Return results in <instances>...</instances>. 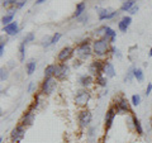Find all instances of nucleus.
I'll return each mask as SVG.
<instances>
[{
  "instance_id": "f257e3e1",
  "label": "nucleus",
  "mask_w": 152,
  "mask_h": 143,
  "mask_svg": "<svg viewBox=\"0 0 152 143\" xmlns=\"http://www.w3.org/2000/svg\"><path fill=\"white\" fill-rule=\"evenodd\" d=\"M70 69L66 63L61 62L58 65H55V75L53 76L57 78V80H65V78L69 76Z\"/></svg>"
},
{
  "instance_id": "f03ea898",
  "label": "nucleus",
  "mask_w": 152,
  "mask_h": 143,
  "mask_svg": "<svg viewBox=\"0 0 152 143\" xmlns=\"http://www.w3.org/2000/svg\"><path fill=\"white\" fill-rule=\"evenodd\" d=\"M56 80H55L53 77H47L45 81H43L42 86H41V90H42V94L45 95H51L52 92L55 91V89H56Z\"/></svg>"
},
{
  "instance_id": "7ed1b4c3",
  "label": "nucleus",
  "mask_w": 152,
  "mask_h": 143,
  "mask_svg": "<svg viewBox=\"0 0 152 143\" xmlns=\"http://www.w3.org/2000/svg\"><path fill=\"white\" fill-rule=\"evenodd\" d=\"M108 48H109V45H108L107 38H101L94 42V52L99 56H103V55L107 53Z\"/></svg>"
},
{
  "instance_id": "20e7f679",
  "label": "nucleus",
  "mask_w": 152,
  "mask_h": 143,
  "mask_svg": "<svg viewBox=\"0 0 152 143\" xmlns=\"http://www.w3.org/2000/svg\"><path fill=\"white\" fill-rule=\"evenodd\" d=\"M89 100H90V92L87 91V90H80V91L76 94L75 103L77 104L79 106H84V105H86Z\"/></svg>"
},
{
  "instance_id": "39448f33",
  "label": "nucleus",
  "mask_w": 152,
  "mask_h": 143,
  "mask_svg": "<svg viewBox=\"0 0 152 143\" xmlns=\"http://www.w3.org/2000/svg\"><path fill=\"white\" fill-rule=\"evenodd\" d=\"M90 52H91V48H90L89 42H83L77 48H76V53L80 58H86L90 56Z\"/></svg>"
},
{
  "instance_id": "423d86ee",
  "label": "nucleus",
  "mask_w": 152,
  "mask_h": 143,
  "mask_svg": "<svg viewBox=\"0 0 152 143\" xmlns=\"http://www.w3.org/2000/svg\"><path fill=\"white\" fill-rule=\"evenodd\" d=\"M91 122V113L89 110H83V112L79 114V123L81 127H86L89 125V123Z\"/></svg>"
},
{
  "instance_id": "0eeeda50",
  "label": "nucleus",
  "mask_w": 152,
  "mask_h": 143,
  "mask_svg": "<svg viewBox=\"0 0 152 143\" xmlns=\"http://www.w3.org/2000/svg\"><path fill=\"white\" fill-rule=\"evenodd\" d=\"M11 138H13L14 142H20L23 138H24V128L23 125H18L13 129L11 132Z\"/></svg>"
},
{
  "instance_id": "6e6552de",
  "label": "nucleus",
  "mask_w": 152,
  "mask_h": 143,
  "mask_svg": "<svg viewBox=\"0 0 152 143\" xmlns=\"http://www.w3.org/2000/svg\"><path fill=\"white\" fill-rule=\"evenodd\" d=\"M103 70H104V65L100 62V61H94V62L89 66L90 74H91V75H96V76H99V75H100V72H103Z\"/></svg>"
},
{
  "instance_id": "1a4fd4ad",
  "label": "nucleus",
  "mask_w": 152,
  "mask_h": 143,
  "mask_svg": "<svg viewBox=\"0 0 152 143\" xmlns=\"http://www.w3.org/2000/svg\"><path fill=\"white\" fill-rule=\"evenodd\" d=\"M72 53H74V49L71 47H65L61 49V52L58 53V61H61V62H65L67 61L70 57L72 56Z\"/></svg>"
},
{
  "instance_id": "9d476101",
  "label": "nucleus",
  "mask_w": 152,
  "mask_h": 143,
  "mask_svg": "<svg viewBox=\"0 0 152 143\" xmlns=\"http://www.w3.org/2000/svg\"><path fill=\"white\" fill-rule=\"evenodd\" d=\"M18 31H19V28H18V23H17V22H11L10 24H8V25H5V27H4V32L7 34H9V36H14V34H17V33H18Z\"/></svg>"
},
{
  "instance_id": "9b49d317",
  "label": "nucleus",
  "mask_w": 152,
  "mask_h": 143,
  "mask_svg": "<svg viewBox=\"0 0 152 143\" xmlns=\"http://www.w3.org/2000/svg\"><path fill=\"white\" fill-rule=\"evenodd\" d=\"M114 116H115V110H114L113 108H110V109L108 110L107 115H105V128H107V129H109V128L112 127Z\"/></svg>"
},
{
  "instance_id": "f8f14e48",
  "label": "nucleus",
  "mask_w": 152,
  "mask_h": 143,
  "mask_svg": "<svg viewBox=\"0 0 152 143\" xmlns=\"http://www.w3.org/2000/svg\"><path fill=\"white\" fill-rule=\"evenodd\" d=\"M105 77H114L115 75V71H114V66L112 65L110 62H107L104 63V70H103Z\"/></svg>"
},
{
  "instance_id": "ddd939ff",
  "label": "nucleus",
  "mask_w": 152,
  "mask_h": 143,
  "mask_svg": "<svg viewBox=\"0 0 152 143\" xmlns=\"http://www.w3.org/2000/svg\"><path fill=\"white\" fill-rule=\"evenodd\" d=\"M33 120H34V114L33 113H25V115L23 116L22 119V125L23 127H29V125L33 124Z\"/></svg>"
},
{
  "instance_id": "4468645a",
  "label": "nucleus",
  "mask_w": 152,
  "mask_h": 143,
  "mask_svg": "<svg viewBox=\"0 0 152 143\" xmlns=\"http://www.w3.org/2000/svg\"><path fill=\"white\" fill-rule=\"evenodd\" d=\"M131 22H132V18H131V17H124V18L122 19L121 22H119V24H118L119 29H121L122 32H127L128 27L131 25Z\"/></svg>"
},
{
  "instance_id": "2eb2a0df",
  "label": "nucleus",
  "mask_w": 152,
  "mask_h": 143,
  "mask_svg": "<svg viewBox=\"0 0 152 143\" xmlns=\"http://www.w3.org/2000/svg\"><path fill=\"white\" fill-rule=\"evenodd\" d=\"M134 4H136V0H125L123 4H122L121 9L123 11H129L134 7Z\"/></svg>"
},
{
  "instance_id": "dca6fc26",
  "label": "nucleus",
  "mask_w": 152,
  "mask_h": 143,
  "mask_svg": "<svg viewBox=\"0 0 152 143\" xmlns=\"http://www.w3.org/2000/svg\"><path fill=\"white\" fill-rule=\"evenodd\" d=\"M117 110L118 112H128L129 110V105H128V101L127 100H121L118 103V106H117Z\"/></svg>"
},
{
  "instance_id": "f3484780",
  "label": "nucleus",
  "mask_w": 152,
  "mask_h": 143,
  "mask_svg": "<svg viewBox=\"0 0 152 143\" xmlns=\"http://www.w3.org/2000/svg\"><path fill=\"white\" fill-rule=\"evenodd\" d=\"M104 31H105V38L108 39V37H110V41L114 42V39H115V32H114L112 28H109V27H105Z\"/></svg>"
},
{
  "instance_id": "a211bd4d",
  "label": "nucleus",
  "mask_w": 152,
  "mask_h": 143,
  "mask_svg": "<svg viewBox=\"0 0 152 143\" xmlns=\"http://www.w3.org/2000/svg\"><path fill=\"white\" fill-rule=\"evenodd\" d=\"M85 7H86V5H85V3H80V4H77V5H76L75 17H77V18H79V17H80L81 14L84 13V10H85Z\"/></svg>"
},
{
  "instance_id": "6ab92c4d",
  "label": "nucleus",
  "mask_w": 152,
  "mask_h": 143,
  "mask_svg": "<svg viewBox=\"0 0 152 143\" xmlns=\"http://www.w3.org/2000/svg\"><path fill=\"white\" fill-rule=\"evenodd\" d=\"M110 9H101L99 11V19L100 20H104V19H109V15H110Z\"/></svg>"
},
{
  "instance_id": "aec40b11",
  "label": "nucleus",
  "mask_w": 152,
  "mask_h": 143,
  "mask_svg": "<svg viewBox=\"0 0 152 143\" xmlns=\"http://www.w3.org/2000/svg\"><path fill=\"white\" fill-rule=\"evenodd\" d=\"M80 84H81V85H83V86H89V85H91V84H93V78L91 77H90V76H86V75H85V76H81V78H80Z\"/></svg>"
},
{
  "instance_id": "412c9836",
  "label": "nucleus",
  "mask_w": 152,
  "mask_h": 143,
  "mask_svg": "<svg viewBox=\"0 0 152 143\" xmlns=\"http://www.w3.org/2000/svg\"><path fill=\"white\" fill-rule=\"evenodd\" d=\"M52 75H55V65H49V66L46 67V70H45L46 78H47V77H52Z\"/></svg>"
},
{
  "instance_id": "4be33fe9",
  "label": "nucleus",
  "mask_w": 152,
  "mask_h": 143,
  "mask_svg": "<svg viewBox=\"0 0 152 143\" xmlns=\"http://www.w3.org/2000/svg\"><path fill=\"white\" fill-rule=\"evenodd\" d=\"M34 71H36V61H31L27 63V74L32 75Z\"/></svg>"
},
{
  "instance_id": "5701e85b",
  "label": "nucleus",
  "mask_w": 152,
  "mask_h": 143,
  "mask_svg": "<svg viewBox=\"0 0 152 143\" xmlns=\"http://www.w3.org/2000/svg\"><path fill=\"white\" fill-rule=\"evenodd\" d=\"M1 22H3V24H4V25L10 24V23L13 22V13H11V14H9V15H5L4 18L1 19Z\"/></svg>"
},
{
  "instance_id": "b1692460",
  "label": "nucleus",
  "mask_w": 152,
  "mask_h": 143,
  "mask_svg": "<svg viewBox=\"0 0 152 143\" xmlns=\"http://www.w3.org/2000/svg\"><path fill=\"white\" fill-rule=\"evenodd\" d=\"M133 123H134V127H136L137 132H138L139 134H142L143 133V129H142V125H141V123H139V120L137 118H133Z\"/></svg>"
},
{
  "instance_id": "393cba45",
  "label": "nucleus",
  "mask_w": 152,
  "mask_h": 143,
  "mask_svg": "<svg viewBox=\"0 0 152 143\" xmlns=\"http://www.w3.org/2000/svg\"><path fill=\"white\" fill-rule=\"evenodd\" d=\"M134 77H136L138 81H142L143 80V71H142L141 69L134 70Z\"/></svg>"
},
{
  "instance_id": "a878e982",
  "label": "nucleus",
  "mask_w": 152,
  "mask_h": 143,
  "mask_svg": "<svg viewBox=\"0 0 152 143\" xmlns=\"http://www.w3.org/2000/svg\"><path fill=\"white\" fill-rule=\"evenodd\" d=\"M25 43L23 42L22 45L19 46V52H20V61H24V56H25Z\"/></svg>"
},
{
  "instance_id": "bb28decb",
  "label": "nucleus",
  "mask_w": 152,
  "mask_h": 143,
  "mask_svg": "<svg viewBox=\"0 0 152 143\" xmlns=\"http://www.w3.org/2000/svg\"><path fill=\"white\" fill-rule=\"evenodd\" d=\"M134 76V70L133 69H131L129 70V72L127 74V76H125L124 78V82H131V80H132V77Z\"/></svg>"
},
{
  "instance_id": "cd10ccee",
  "label": "nucleus",
  "mask_w": 152,
  "mask_h": 143,
  "mask_svg": "<svg viewBox=\"0 0 152 143\" xmlns=\"http://www.w3.org/2000/svg\"><path fill=\"white\" fill-rule=\"evenodd\" d=\"M132 103H133V105H139V103H141V96L139 95H133L132 96Z\"/></svg>"
},
{
  "instance_id": "c85d7f7f",
  "label": "nucleus",
  "mask_w": 152,
  "mask_h": 143,
  "mask_svg": "<svg viewBox=\"0 0 152 143\" xmlns=\"http://www.w3.org/2000/svg\"><path fill=\"white\" fill-rule=\"evenodd\" d=\"M96 80H98V84L99 85H101V86H105V82H107V81H105V78L101 76V75H99V76H96Z\"/></svg>"
},
{
  "instance_id": "c756f323",
  "label": "nucleus",
  "mask_w": 152,
  "mask_h": 143,
  "mask_svg": "<svg viewBox=\"0 0 152 143\" xmlns=\"http://www.w3.org/2000/svg\"><path fill=\"white\" fill-rule=\"evenodd\" d=\"M34 39V34L33 33H29L27 37L24 38V43H28V42H32V41Z\"/></svg>"
},
{
  "instance_id": "7c9ffc66",
  "label": "nucleus",
  "mask_w": 152,
  "mask_h": 143,
  "mask_svg": "<svg viewBox=\"0 0 152 143\" xmlns=\"http://www.w3.org/2000/svg\"><path fill=\"white\" fill-rule=\"evenodd\" d=\"M52 43V38H49V37H46L45 39H43V42H42V45L43 46H46V47H47V46H49Z\"/></svg>"
},
{
  "instance_id": "2f4dec72",
  "label": "nucleus",
  "mask_w": 152,
  "mask_h": 143,
  "mask_svg": "<svg viewBox=\"0 0 152 143\" xmlns=\"http://www.w3.org/2000/svg\"><path fill=\"white\" fill-rule=\"evenodd\" d=\"M61 38V34L60 33H56L55 34L53 37H52V45H53V43H56V42H58V39Z\"/></svg>"
},
{
  "instance_id": "473e14b6",
  "label": "nucleus",
  "mask_w": 152,
  "mask_h": 143,
  "mask_svg": "<svg viewBox=\"0 0 152 143\" xmlns=\"http://www.w3.org/2000/svg\"><path fill=\"white\" fill-rule=\"evenodd\" d=\"M7 77H8V72H7V70L1 69V81H4Z\"/></svg>"
},
{
  "instance_id": "72a5a7b5",
  "label": "nucleus",
  "mask_w": 152,
  "mask_h": 143,
  "mask_svg": "<svg viewBox=\"0 0 152 143\" xmlns=\"http://www.w3.org/2000/svg\"><path fill=\"white\" fill-rule=\"evenodd\" d=\"M4 55V42H1V45H0V56H3Z\"/></svg>"
},
{
  "instance_id": "f704fd0d",
  "label": "nucleus",
  "mask_w": 152,
  "mask_h": 143,
  "mask_svg": "<svg viewBox=\"0 0 152 143\" xmlns=\"http://www.w3.org/2000/svg\"><path fill=\"white\" fill-rule=\"evenodd\" d=\"M151 90H152V85H151V84H148V86H147V90H146V95H150Z\"/></svg>"
},
{
  "instance_id": "c9c22d12",
  "label": "nucleus",
  "mask_w": 152,
  "mask_h": 143,
  "mask_svg": "<svg viewBox=\"0 0 152 143\" xmlns=\"http://www.w3.org/2000/svg\"><path fill=\"white\" fill-rule=\"evenodd\" d=\"M137 10H138V7H136V5H134L132 9L129 10V13H131V14H134V13H137Z\"/></svg>"
},
{
  "instance_id": "e433bc0d",
  "label": "nucleus",
  "mask_w": 152,
  "mask_h": 143,
  "mask_svg": "<svg viewBox=\"0 0 152 143\" xmlns=\"http://www.w3.org/2000/svg\"><path fill=\"white\" fill-rule=\"evenodd\" d=\"M9 4V0H3V7H8Z\"/></svg>"
},
{
  "instance_id": "4c0bfd02",
  "label": "nucleus",
  "mask_w": 152,
  "mask_h": 143,
  "mask_svg": "<svg viewBox=\"0 0 152 143\" xmlns=\"http://www.w3.org/2000/svg\"><path fill=\"white\" fill-rule=\"evenodd\" d=\"M43 1H46V0H37V1H36V3H37V4H42V3H43Z\"/></svg>"
},
{
  "instance_id": "58836bf2",
  "label": "nucleus",
  "mask_w": 152,
  "mask_h": 143,
  "mask_svg": "<svg viewBox=\"0 0 152 143\" xmlns=\"http://www.w3.org/2000/svg\"><path fill=\"white\" fill-rule=\"evenodd\" d=\"M150 57H152V48H151V51H150Z\"/></svg>"
}]
</instances>
